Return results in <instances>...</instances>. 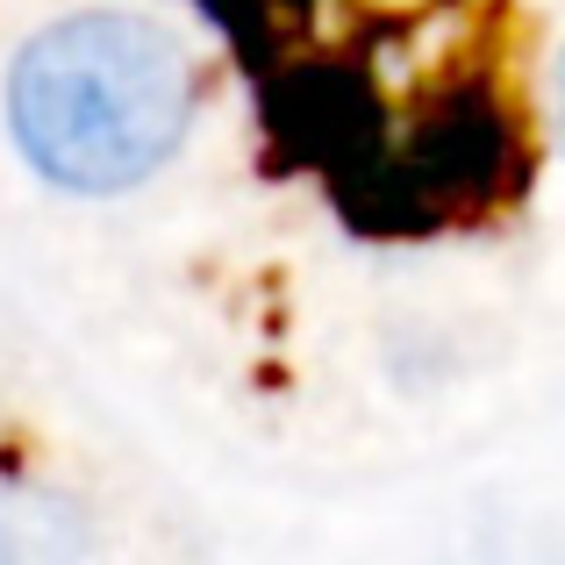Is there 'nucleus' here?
Wrapping results in <instances>:
<instances>
[{
	"label": "nucleus",
	"instance_id": "3",
	"mask_svg": "<svg viewBox=\"0 0 565 565\" xmlns=\"http://www.w3.org/2000/svg\"><path fill=\"white\" fill-rule=\"evenodd\" d=\"M558 137H565V65H558Z\"/></svg>",
	"mask_w": 565,
	"mask_h": 565
},
{
	"label": "nucleus",
	"instance_id": "1",
	"mask_svg": "<svg viewBox=\"0 0 565 565\" xmlns=\"http://www.w3.org/2000/svg\"><path fill=\"white\" fill-rule=\"evenodd\" d=\"M193 129V65L151 14L94 8L36 29L8 65V137L57 193L143 186Z\"/></svg>",
	"mask_w": 565,
	"mask_h": 565
},
{
	"label": "nucleus",
	"instance_id": "2",
	"mask_svg": "<svg viewBox=\"0 0 565 565\" xmlns=\"http://www.w3.org/2000/svg\"><path fill=\"white\" fill-rule=\"evenodd\" d=\"M0 565H100L94 530L57 487L8 480L0 487Z\"/></svg>",
	"mask_w": 565,
	"mask_h": 565
}]
</instances>
